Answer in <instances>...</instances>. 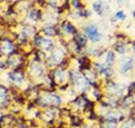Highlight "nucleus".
Masks as SVG:
<instances>
[{
  "mask_svg": "<svg viewBox=\"0 0 135 128\" xmlns=\"http://www.w3.org/2000/svg\"><path fill=\"white\" fill-rule=\"evenodd\" d=\"M115 17L118 18V19H120V20H124L125 19V14L122 12V10H119L118 13H117V15H115Z\"/></svg>",
  "mask_w": 135,
  "mask_h": 128,
  "instance_id": "8",
  "label": "nucleus"
},
{
  "mask_svg": "<svg viewBox=\"0 0 135 128\" xmlns=\"http://www.w3.org/2000/svg\"><path fill=\"white\" fill-rule=\"evenodd\" d=\"M75 40H76V42H77V45H78L79 47L84 46L85 41H86L85 36L84 35H82V34H77V35L75 36Z\"/></svg>",
  "mask_w": 135,
  "mask_h": 128,
  "instance_id": "3",
  "label": "nucleus"
},
{
  "mask_svg": "<svg viewBox=\"0 0 135 128\" xmlns=\"http://www.w3.org/2000/svg\"><path fill=\"white\" fill-rule=\"evenodd\" d=\"M85 31L87 33L88 37L93 40V41H98L99 38H100V35H99V32H98V29L95 27V26H88Z\"/></svg>",
  "mask_w": 135,
  "mask_h": 128,
  "instance_id": "1",
  "label": "nucleus"
},
{
  "mask_svg": "<svg viewBox=\"0 0 135 128\" xmlns=\"http://www.w3.org/2000/svg\"><path fill=\"white\" fill-rule=\"evenodd\" d=\"M134 50H135V44H134Z\"/></svg>",
  "mask_w": 135,
  "mask_h": 128,
  "instance_id": "10",
  "label": "nucleus"
},
{
  "mask_svg": "<svg viewBox=\"0 0 135 128\" xmlns=\"http://www.w3.org/2000/svg\"><path fill=\"white\" fill-rule=\"evenodd\" d=\"M62 28H64L68 33H74V32H75V28H74L69 22H65V23H64Z\"/></svg>",
  "mask_w": 135,
  "mask_h": 128,
  "instance_id": "4",
  "label": "nucleus"
},
{
  "mask_svg": "<svg viewBox=\"0 0 135 128\" xmlns=\"http://www.w3.org/2000/svg\"><path fill=\"white\" fill-rule=\"evenodd\" d=\"M101 7H102V3L101 2H96V3H94V8L98 12V13H100V10H101Z\"/></svg>",
  "mask_w": 135,
  "mask_h": 128,
  "instance_id": "7",
  "label": "nucleus"
},
{
  "mask_svg": "<svg viewBox=\"0 0 135 128\" xmlns=\"http://www.w3.org/2000/svg\"><path fill=\"white\" fill-rule=\"evenodd\" d=\"M131 87H132V89L135 91V83H134V84H132V86H131Z\"/></svg>",
  "mask_w": 135,
  "mask_h": 128,
  "instance_id": "9",
  "label": "nucleus"
},
{
  "mask_svg": "<svg viewBox=\"0 0 135 128\" xmlns=\"http://www.w3.org/2000/svg\"><path fill=\"white\" fill-rule=\"evenodd\" d=\"M113 60H114V55H113L112 52H109L108 53V56H107V63L112 64L113 63Z\"/></svg>",
  "mask_w": 135,
  "mask_h": 128,
  "instance_id": "5",
  "label": "nucleus"
},
{
  "mask_svg": "<svg viewBox=\"0 0 135 128\" xmlns=\"http://www.w3.org/2000/svg\"><path fill=\"white\" fill-rule=\"evenodd\" d=\"M132 67H133V59H132V58H128V59L124 62L123 66H122V71H123V72H127V71H129Z\"/></svg>",
  "mask_w": 135,
  "mask_h": 128,
  "instance_id": "2",
  "label": "nucleus"
},
{
  "mask_svg": "<svg viewBox=\"0 0 135 128\" xmlns=\"http://www.w3.org/2000/svg\"><path fill=\"white\" fill-rule=\"evenodd\" d=\"M134 16H135V13H134Z\"/></svg>",
  "mask_w": 135,
  "mask_h": 128,
  "instance_id": "11",
  "label": "nucleus"
},
{
  "mask_svg": "<svg viewBox=\"0 0 135 128\" xmlns=\"http://www.w3.org/2000/svg\"><path fill=\"white\" fill-rule=\"evenodd\" d=\"M115 49L118 50V52H119L120 54H123V53L125 52V46H124L123 44H118V45L115 46Z\"/></svg>",
  "mask_w": 135,
  "mask_h": 128,
  "instance_id": "6",
  "label": "nucleus"
}]
</instances>
